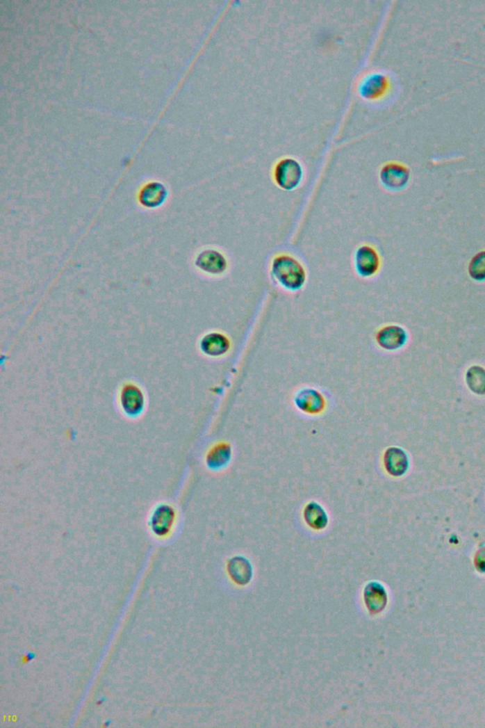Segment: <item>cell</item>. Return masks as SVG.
I'll return each mask as SVG.
<instances>
[{
    "instance_id": "cell-1",
    "label": "cell",
    "mask_w": 485,
    "mask_h": 728,
    "mask_svg": "<svg viewBox=\"0 0 485 728\" xmlns=\"http://www.w3.org/2000/svg\"><path fill=\"white\" fill-rule=\"evenodd\" d=\"M270 273L274 280L289 291H299L306 283L307 273L304 265L288 253L273 257Z\"/></svg>"
},
{
    "instance_id": "cell-2",
    "label": "cell",
    "mask_w": 485,
    "mask_h": 728,
    "mask_svg": "<svg viewBox=\"0 0 485 728\" xmlns=\"http://www.w3.org/2000/svg\"><path fill=\"white\" fill-rule=\"evenodd\" d=\"M304 171L298 161L294 159H283L279 161L274 171L276 184L283 190H294L301 184Z\"/></svg>"
},
{
    "instance_id": "cell-3",
    "label": "cell",
    "mask_w": 485,
    "mask_h": 728,
    "mask_svg": "<svg viewBox=\"0 0 485 728\" xmlns=\"http://www.w3.org/2000/svg\"><path fill=\"white\" fill-rule=\"evenodd\" d=\"M381 267L379 253L371 245H361L354 252V268L361 277L375 276Z\"/></svg>"
},
{
    "instance_id": "cell-4",
    "label": "cell",
    "mask_w": 485,
    "mask_h": 728,
    "mask_svg": "<svg viewBox=\"0 0 485 728\" xmlns=\"http://www.w3.org/2000/svg\"><path fill=\"white\" fill-rule=\"evenodd\" d=\"M409 179L411 172L404 164L390 163L383 166L380 171L382 184L392 191L404 189L408 185Z\"/></svg>"
},
{
    "instance_id": "cell-5",
    "label": "cell",
    "mask_w": 485,
    "mask_h": 728,
    "mask_svg": "<svg viewBox=\"0 0 485 728\" xmlns=\"http://www.w3.org/2000/svg\"><path fill=\"white\" fill-rule=\"evenodd\" d=\"M375 340L384 350L395 351L405 346L408 341V333L402 326L385 325L377 331Z\"/></svg>"
},
{
    "instance_id": "cell-6",
    "label": "cell",
    "mask_w": 485,
    "mask_h": 728,
    "mask_svg": "<svg viewBox=\"0 0 485 728\" xmlns=\"http://www.w3.org/2000/svg\"><path fill=\"white\" fill-rule=\"evenodd\" d=\"M197 267L208 274L220 275L228 268L229 263L225 255L217 250H205L197 255L195 260Z\"/></svg>"
},
{
    "instance_id": "cell-7",
    "label": "cell",
    "mask_w": 485,
    "mask_h": 728,
    "mask_svg": "<svg viewBox=\"0 0 485 728\" xmlns=\"http://www.w3.org/2000/svg\"><path fill=\"white\" fill-rule=\"evenodd\" d=\"M295 404L307 414H320L325 408V399L319 391L312 388L299 390L294 398Z\"/></svg>"
},
{
    "instance_id": "cell-8",
    "label": "cell",
    "mask_w": 485,
    "mask_h": 728,
    "mask_svg": "<svg viewBox=\"0 0 485 728\" xmlns=\"http://www.w3.org/2000/svg\"><path fill=\"white\" fill-rule=\"evenodd\" d=\"M231 341L225 334L220 332L208 333L203 337L200 348L203 353L208 357H218L224 356L231 349Z\"/></svg>"
},
{
    "instance_id": "cell-9",
    "label": "cell",
    "mask_w": 485,
    "mask_h": 728,
    "mask_svg": "<svg viewBox=\"0 0 485 728\" xmlns=\"http://www.w3.org/2000/svg\"><path fill=\"white\" fill-rule=\"evenodd\" d=\"M121 406L129 416H137L145 407V396L142 390L134 385H127L122 388Z\"/></svg>"
},
{
    "instance_id": "cell-10",
    "label": "cell",
    "mask_w": 485,
    "mask_h": 728,
    "mask_svg": "<svg viewBox=\"0 0 485 728\" xmlns=\"http://www.w3.org/2000/svg\"><path fill=\"white\" fill-rule=\"evenodd\" d=\"M384 466L386 471L392 476L400 477L408 471L409 461L408 455L402 448H388L385 451Z\"/></svg>"
},
{
    "instance_id": "cell-11",
    "label": "cell",
    "mask_w": 485,
    "mask_h": 728,
    "mask_svg": "<svg viewBox=\"0 0 485 728\" xmlns=\"http://www.w3.org/2000/svg\"><path fill=\"white\" fill-rule=\"evenodd\" d=\"M176 518L174 510L171 506L163 505L158 506L151 519V528L154 533L163 537L170 532Z\"/></svg>"
},
{
    "instance_id": "cell-12",
    "label": "cell",
    "mask_w": 485,
    "mask_h": 728,
    "mask_svg": "<svg viewBox=\"0 0 485 728\" xmlns=\"http://www.w3.org/2000/svg\"><path fill=\"white\" fill-rule=\"evenodd\" d=\"M365 604L372 614H378L385 609L387 604V594L384 587L380 583H371L365 587Z\"/></svg>"
},
{
    "instance_id": "cell-13",
    "label": "cell",
    "mask_w": 485,
    "mask_h": 728,
    "mask_svg": "<svg viewBox=\"0 0 485 728\" xmlns=\"http://www.w3.org/2000/svg\"><path fill=\"white\" fill-rule=\"evenodd\" d=\"M231 455H233V451H231V445L229 443L220 442L208 451L206 462H207L208 468L213 471H219L229 465L231 460Z\"/></svg>"
},
{
    "instance_id": "cell-14",
    "label": "cell",
    "mask_w": 485,
    "mask_h": 728,
    "mask_svg": "<svg viewBox=\"0 0 485 728\" xmlns=\"http://www.w3.org/2000/svg\"><path fill=\"white\" fill-rule=\"evenodd\" d=\"M228 571L231 579L240 585H246L252 578V566L246 558L237 556L229 562Z\"/></svg>"
},
{
    "instance_id": "cell-15",
    "label": "cell",
    "mask_w": 485,
    "mask_h": 728,
    "mask_svg": "<svg viewBox=\"0 0 485 728\" xmlns=\"http://www.w3.org/2000/svg\"><path fill=\"white\" fill-rule=\"evenodd\" d=\"M304 517L306 524L315 531H322L329 521L324 508L315 502H310L305 505Z\"/></svg>"
},
{
    "instance_id": "cell-16",
    "label": "cell",
    "mask_w": 485,
    "mask_h": 728,
    "mask_svg": "<svg viewBox=\"0 0 485 728\" xmlns=\"http://www.w3.org/2000/svg\"><path fill=\"white\" fill-rule=\"evenodd\" d=\"M166 195V189L163 184L153 182L143 188L140 192V200L146 207H156L164 202Z\"/></svg>"
},
{
    "instance_id": "cell-17",
    "label": "cell",
    "mask_w": 485,
    "mask_h": 728,
    "mask_svg": "<svg viewBox=\"0 0 485 728\" xmlns=\"http://www.w3.org/2000/svg\"><path fill=\"white\" fill-rule=\"evenodd\" d=\"M387 87L388 80L384 75H372L362 86L361 92L363 94L364 97L377 98L385 92Z\"/></svg>"
},
{
    "instance_id": "cell-18",
    "label": "cell",
    "mask_w": 485,
    "mask_h": 728,
    "mask_svg": "<svg viewBox=\"0 0 485 728\" xmlns=\"http://www.w3.org/2000/svg\"><path fill=\"white\" fill-rule=\"evenodd\" d=\"M466 383L469 389L477 395L485 394V369L478 365L469 368L466 372Z\"/></svg>"
},
{
    "instance_id": "cell-19",
    "label": "cell",
    "mask_w": 485,
    "mask_h": 728,
    "mask_svg": "<svg viewBox=\"0 0 485 728\" xmlns=\"http://www.w3.org/2000/svg\"><path fill=\"white\" fill-rule=\"evenodd\" d=\"M468 274L472 280L485 281V250L472 257L468 265Z\"/></svg>"
}]
</instances>
